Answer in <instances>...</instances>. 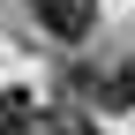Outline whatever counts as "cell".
<instances>
[{
  "mask_svg": "<svg viewBox=\"0 0 135 135\" xmlns=\"http://www.w3.org/2000/svg\"><path fill=\"white\" fill-rule=\"evenodd\" d=\"M30 128V98L23 90H0V135H23Z\"/></svg>",
  "mask_w": 135,
  "mask_h": 135,
  "instance_id": "cell-3",
  "label": "cell"
},
{
  "mask_svg": "<svg viewBox=\"0 0 135 135\" xmlns=\"http://www.w3.org/2000/svg\"><path fill=\"white\" fill-rule=\"evenodd\" d=\"M30 15H38V30H53L60 45L90 38V0H30Z\"/></svg>",
  "mask_w": 135,
  "mask_h": 135,
  "instance_id": "cell-1",
  "label": "cell"
},
{
  "mask_svg": "<svg viewBox=\"0 0 135 135\" xmlns=\"http://www.w3.org/2000/svg\"><path fill=\"white\" fill-rule=\"evenodd\" d=\"M98 105L105 113H135V60H120V68L98 75Z\"/></svg>",
  "mask_w": 135,
  "mask_h": 135,
  "instance_id": "cell-2",
  "label": "cell"
},
{
  "mask_svg": "<svg viewBox=\"0 0 135 135\" xmlns=\"http://www.w3.org/2000/svg\"><path fill=\"white\" fill-rule=\"evenodd\" d=\"M53 135H98V128H83V120H68V128H53Z\"/></svg>",
  "mask_w": 135,
  "mask_h": 135,
  "instance_id": "cell-4",
  "label": "cell"
}]
</instances>
